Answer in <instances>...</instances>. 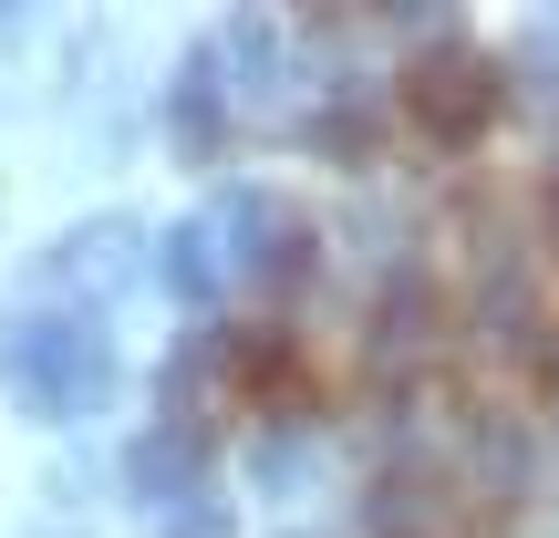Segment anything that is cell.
<instances>
[{
	"label": "cell",
	"mask_w": 559,
	"mask_h": 538,
	"mask_svg": "<svg viewBox=\"0 0 559 538\" xmlns=\"http://www.w3.org/2000/svg\"><path fill=\"white\" fill-rule=\"evenodd\" d=\"M549 249H559V187H549Z\"/></svg>",
	"instance_id": "cell-11"
},
{
	"label": "cell",
	"mask_w": 559,
	"mask_h": 538,
	"mask_svg": "<svg viewBox=\"0 0 559 538\" xmlns=\"http://www.w3.org/2000/svg\"><path fill=\"white\" fill-rule=\"evenodd\" d=\"M0 362H11L32 415H83V404H104V342L83 332V321H21V332L0 342Z\"/></svg>",
	"instance_id": "cell-2"
},
{
	"label": "cell",
	"mask_w": 559,
	"mask_h": 538,
	"mask_svg": "<svg viewBox=\"0 0 559 538\" xmlns=\"http://www.w3.org/2000/svg\"><path fill=\"white\" fill-rule=\"evenodd\" d=\"M218 124H228V83H218V62L198 52V62L177 73V145H187V156H207Z\"/></svg>",
	"instance_id": "cell-7"
},
{
	"label": "cell",
	"mask_w": 559,
	"mask_h": 538,
	"mask_svg": "<svg viewBox=\"0 0 559 538\" xmlns=\"http://www.w3.org/2000/svg\"><path fill=\"white\" fill-rule=\"evenodd\" d=\"M115 239H135V228H83V239L62 249V279H115V270H124Z\"/></svg>",
	"instance_id": "cell-9"
},
{
	"label": "cell",
	"mask_w": 559,
	"mask_h": 538,
	"mask_svg": "<svg viewBox=\"0 0 559 538\" xmlns=\"http://www.w3.org/2000/svg\"><path fill=\"white\" fill-rule=\"evenodd\" d=\"M218 270H228L218 228H177V249H166V279H177V300H207V290H218Z\"/></svg>",
	"instance_id": "cell-8"
},
{
	"label": "cell",
	"mask_w": 559,
	"mask_h": 538,
	"mask_svg": "<svg viewBox=\"0 0 559 538\" xmlns=\"http://www.w3.org/2000/svg\"><path fill=\"white\" fill-rule=\"evenodd\" d=\"M124 487H135L145 507H177L187 487H207V435L198 425H156V435L124 456Z\"/></svg>",
	"instance_id": "cell-4"
},
{
	"label": "cell",
	"mask_w": 559,
	"mask_h": 538,
	"mask_svg": "<svg viewBox=\"0 0 559 538\" xmlns=\"http://www.w3.org/2000/svg\"><path fill=\"white\" fill-rule=\"evenodd\" d=\"M373 528H383V538H436V528H445V487L415 477V466L383 477V487H373Z\"/></svg>",
	"instance_id": "cell-6"
},
{
	"label": "cell",
	"mask_w": 559,
	"mask_h": 538,
	"mask_svg": "<svg viewBox=\"0 0 559 538\" xmlns=\"http://www.w3.org/2000/svg\"><path fill=\"white\" fill-rule=\"evenodd\" d=\"M228 228H239V260L260 270L270 290L311 270V218H300L290 198H260V187H249V198H228Z\"/></svg>",
	"instance_id": "cell-3"
},
{
	"label": "cell",
	"mask_w": 559,
	"mask_h": 538,
	"mask_svg": "<svg viewBox=\"0 0 559 538\" xmlns=\"http://www.w3.org/2000/svg\"><path fill=\"white\" fill-rule=\"evenodd\" d=\"M166 538H228L218 507H166Z\"/></svg>",
	"instance_id": "cell-10"
},
{
	"label": "cell",
	"mask_w": 559,
	"mask_h": 538,
	"mask_svg": "<svg viewBox=\"0 0 559 538\" xmlns=\"http://www.w3.org/2000/svg\"><path fill=\"white\" fill-rule=\"evenodd\" d=\"M445 321H436V290H394V311H383L373 332V373H415V362H436Z\"/></svg>",
	"instance_id": "cell-5"
},
{
	"label": "cell",
	"mask_w": 559,
	"mask_h": 538,
	"mask_svg": "<svg viewBox=\"0 0 559 538\" xmlns=\"http://www.w3.org/2000/svg\"><path fill=\"white\" fill-rule=\"evenodd\" d=\"M498 62L466 52V41H425L415 62H404V115H415L425 145H477L487 124H498Z\"/></svg>",
	"instance_id": "cell-1"
}]
</instances>
